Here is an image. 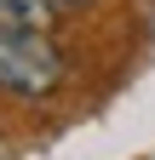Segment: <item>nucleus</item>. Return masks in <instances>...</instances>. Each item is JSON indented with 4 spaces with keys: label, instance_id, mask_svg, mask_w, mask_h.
Listing matches in <instances>:
<instances>
[{
    "label": "nucleus",
    "instance_id": "3",
    "mask_svg": "<svg viewBox=\"0 0 155 160\" xmlns=\"http://www.w3.org/2000/svg\"><path fill=\"white\" fill-rule=\"evenodd\" d=\"M57 12H75V6H92V0H52Z\"/></svg>",
    "mask_w": 155,
    "mask_h": 160
},
{
    "label": "nucleus",
    "instance_id": "2",
    "mask_svg": "<svg viewBox=\"0 0 155 160\" xmlns=\"http://www.w3.org/2000/svg\"><path fill=\"white\" fill-rule=\"evenodd\" d=\"M52 0H0V29H52Z\"/></svg>",
    "mask_w": 155,
    "mask_h": 160
},
{
    "label": "nucleus",
    "instance_id": "1",
    "mask_svg": "<svg viewBox=\"0 0 155 160\" xmlns=\"http://www.w3.org/2000/svg\"><path fill=\"white\" fill-rule=\"evenodd\" d=\"M63 86V52L46 29H0V92L40 103Z\"/></svg>",
    "mask_w": 155,
    "mask_h": 160
}]
</instances>
